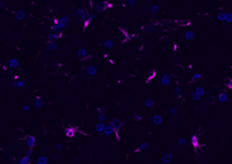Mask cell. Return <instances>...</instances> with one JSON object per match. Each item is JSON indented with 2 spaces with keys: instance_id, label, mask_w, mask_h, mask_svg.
Segmentation results:
<instances>
[{
  "instance_id": "cell-37",
  "label": "cell",
  "mask_w": 232,
  "mask_h": 164,
  "mask_svg": "<svg viewBox=\"0 0 232 164\" xmlns=\"http://www.w3.org/2000/svg\"><path fill=\"white\" fill-rule=\"evenodd\" d=\"M169 115H171V117H176V115H178V109L171 107L170 110H169Z\"/></svg>"
},
{
  "instance_id": "cell-11",
  "label": "cell",
  "mask_w": 232,
  "mask_h": 164,
  "mask_svg": "<svg viewBox=\"0 0 232 164\" xmlns=\"http://www.w3.org/2000/svg\"><path fill=\"white\" fill-rule=\"evenodd\" d=\"M161 84H162V86H165V88H169V85L171 84V76L169 74V73H165L162 76V78H161Z\"/></svg>"
},
{
  "instance_id": "cell-14",
  "label": "cell",
  "mask_w": 232,
  "mask_h": 164,
  "mask_svg": "<svg viewBox=\"0 0 232 164\" xmlns=\"http://www.w3.org/2000/svg\"><path fill=\"white\" fill-rule=\"evenodd\" d=\"M93 20H94V13L93 12H89V15L86 16V19L82 21V25H84V28H88L90 25V23H92Z\"/></svg>"
},
{
  "instance_id": "cell-21",
  "label": "cell",
  "mask_w": 232,
  "mask_h": 164,
  "mask_svg": "<svg viewBox=\"0 0 232 164\" xmlns=\"http://www.w3.org/2000/svg\"><path fill=\"white\" fill-rule=\"evenodd\" d=\"M153 123H154V124H162L163 115L162 114H154L153 115Z\"/></svg>"
},
{
  "instance_id": "cell-9",
  "label": "cell",
  "mask_w": 232,
  "mask_h": 164,
  "mask_svg": "<svg viewBox=\"0 0 232 164\" xmlns=\"http://www.w3.org/2000/svg\"><path fill=\"white\" fill-rule=\"evenodd\" d=\"M61 37H62V31H60V32L50 31L48 33V41H56V40H58V38H61Z\"/></svg>"
},
{
  "instance_id": "cell-7",
  "label": "cell",
  "mask_w": 232,
  "mask_h": 164,
  "mask_svg": "<svg viewBox=\"0 0 232 164\" xmlns=\"http://www.w3.org/2000/svg\"><path fill=\"white\" fill-rule=\"evenodd\" d=\"M24 142H25V146H27V148H35V146H36V136L35 135H27L25 136V139H24Z\"/></svg>"
},
{
  "instance_id": "cell-17",
  "label": "cell",
  "mask_w": 232,
  "mask_h": 164,
  "mask_svg": "<svg viewBox=\"0 0 232 164\" xmlns=\"http://www.w3.org/2000/svg\"><path fill=\"white\" fill-rule=\"evenodd\" d=\"M217 101L221 103H224L228 101V94H227V92H224V90H221L220 93H219V96H217Z\"/></svg>"
},
{
  "instance_id": "cell-39",
  "label": "cell",
  "mask_w": 232,
  "mask_h": 164,
  "mask_svg": "<svg viewBox=\"0 0 232 164\" xmlns=\"http://www.w3.org/2000/svg\"><path fill=\"white\" fill-rule=\"evenodd\" d=\"M178 144L179 146H186L187 144V139H186V138H180V139L178 140Z\"/></svg>"
},
{
  "instance_id": "cell-23",
  "label": "cell",
  "mask_w": 232,
  "mask_h": 164,
  "mask_svg": "<svg viewBox=\"0 0 232 164\" xmlns=\"http://www.w3.org/2000/svg\"><path fill=\"white\" fill-rule=\"evenodd\" d=\"M102 134H105V136H110V135H113L114 134V128L112 127V124L110 123H108L106 126H105V130H104V132Z\"/></svg>"
},
{
  "instance_id": "cell-8",
  "label": "cell",
  "mask_w": 232,
  "mask_h": 164,
  "mask_svg": "<svg viewBox=\"0 0 232 164\" xmlns=\"http://www.w3.org/2000/svg\"><path fill=\"white\" fill-rule=\"evenodd\" d=\"M77 57L80 58V60H90V58H92V56H90V54H88V50H86L85 48H78Z\"/></svg>"
},
{
  "instance_id": "cell-4",
  "label": "cell",
  "mask_w": 232,
  "mask_h": 164,
  "mask_svg": "<svg viewBox=\"0 0 232 164\" xmlns=\"http://www.w3.org/2000/svg\"><path fill=\"white\" fill-rule=\"evenodd\" d=\"M32 151H33L32 148H28V150H27V153H25L23 157H20L19 160H17V163H19V164H31V160H32Z\"/></svg>"
},
{
  "instance_id": "cell-34",
  "label": "cell",
  "mask_w": 232,
  "mask_h": 164,
  "mask_svg": "<svg viewBox=\"0 0 232 164\" xmlns=\"http://www.w3.org/2000/svg\"><path fill=\"white\" fill-rule=\"evenodd\" d=\"M202 78H203L202 73H195V74H192V77H191V80H192L194 82H196V81H200Z\"/></svg>"
},
{
  "instance_id": "cell-29",
  "label": "cell",
  "mask_w": 232,
  "mask_h": 164,
  "mask_svg": "<svg viewBox=\"0 0 232 164\" xmlns=\"http://www.w3.org/2000/svg\"><path fill=\"white\" fill-rule=\"evenodd\" d=\"M102 45H104L105 48L110 49V48H113V46H114V41H113V40H110V38H108V40H105V41L102 42Z\"/></svg>"
},
{
  "instance_id": "cell-35",
  "label": "cell",
  "mask_w": 232,
  "mask_h": 164,
  "mask_svg": "<svg viewBox=\"0 0 232 164\" xmlns=\"http://www.w3.org/2000/svg\"><path fill=\"white\" fill-rule=\"evenodd\" d=\"M174 93L176 97H182L183 96V89L180 88V86H176V88L174 89Z\"/></svg>"
},
{
  "instance_id": "cell-19",
  "label": "cell",
  "mask_w": 232,
  "mask_h": 164,
  "mask_svg": "<svg viewBox=\"0 0 232 164\" xmlns=\"http://www.w3.org/2000/svg\"><path fill=\"white\" fill-rule=\"evenodd\" d=\"M120 31H121V33L124 34V37H125V38H124V40H122V41H121V42L129 41L130 38H133V37H134V34H130L128 31H126V29H124V28H120Z\"/></svg>"
},
{
  "instance_id": "cell-38",
  "label": "cell",
  "mask_w": 232,
  "mask_h": 164,
  "mask_svg": "<svg viewBox=\"0 0 232 164\" xmlns=\"http://www.w3.org/2000/svg\"><path fill=\"white\" fill-rule=\"evenodd\" d=\"M150 11H151V13H158V12H159V7H158V5H151Z\"/></svg>"
},
{
  "instance_id": "cell-1",
  "label": "cell",
  "mask_w": 232,
  "mask_h": 164,
  "mask_svg": "<svg viewBox=\"0 0 232 164\" xmlns=\"http://www.w3.org/2000/svg\"><path fill=\"white\" fill-rule=\"evenodd\" d=\"M113 7H114V3H113V1H110V0L100 1V3H97V4H94V5H92V8L94 9V11H97V12H106V11H109V9H112Z\"/></svg>"
},
{
  "instance_id": "cell-48",
  "label": "cell",
  "mask_w": 232,
  "mask_h": 164,
  "mask_svg": "<svg viewBox=\"0 0 232 164\" xmlns=\"http://www.w3.org/2000/svg\"><path fill=\"white\" fill-rule=\"evenodd\" d=\"M121 1H128V0H121Z\"/></svg>"
},
{
  "instance_id": "cell-27",
  "label": "cell",
  "mask_w": 232,
  "mask_h": 164,
  "mask_svg": "<svg viewBox=\"0 0 232 164\" xmlns=\"http://www.w3.org/2000/svg\"><path fill=\"white\" fill-rule=\"evenodd\" d=\"M145 106L149 107V109H154L155 106V101L153 98H147L146 101H145Z\"/></svg>"
},
{
  "instance_id": "cell-30",
  "label": "cell",
  "mask_w": 232,
  "mask_h": 164,
  "mask_svg": "<svg viewBox=\"0 0 232 164\" xmlns=\"http://www.w3.org/2000/svg\"><path fill=\"white\" fill-rule=\"evenodd\" d=\"M225 15H227V12L221 11V12H219V13L216 15V19L219 20V21H221V23H224V21H225Z\"/></svg>"
},
{
  "instance_id": "cell-31",
  "label": "cell",
  "mask_w": 232,
  "mask_h": 164,
  "mask_svg": "<svg viewBox=\"0 0 232 164\" xmlns=\"http://www.w3.org/2000/svg\"><path fill=\"white\" fill-rule=\"evenodd\" d=\"M224 85H225V88L228 89V90H232V78H229V77H225Z\"/></svg>"
},
{
  "instance_id": "cell-44",
  "label": "cell",
  "mask_w": 232,
  "mask_h": 164,
  "mask_svg": "<svg viewBox=\"0 0 232 164\" xmlns=\"http://www.w3.org/2000/svg\"><path fill=\"white\" fill-rule=\"evenodd\" d=\"M135 1H137V0H128L126 3H128L129 5H134V4H135Z\"/></svg>"
},
{
  "instance_id": "cell-36",
  "label": "cell",
  "mask_w": 232,
  "mask_h": 164,
  "mask_svg": "<svg viewBox=\"0 0 232 164\" xmlns=\"http://www.w3.org/2000/svg\"><path fill=\"white\" fill-rule=\"evenodd\" d=\"M224 23H225V24H231V23H232V12H227Z\"/></svg>"
},
{
  "instance_id": "cell-15",
  "label": "cell",
  "mask_w": 232,
  "mask_h": 164,
  "mask_svg": "<svg viewBox=\"0 0 232 164\" xmlns=\"http://www.w3.org/2000/svg\"><path fill=\"white\" fill-rule=\"evenodd\" d=\"M13 15H15V17H16V20H17V21H21V20L27 16V12L23 11V9H17V11L13 12Z\"/></svg>"
},
{
  "instance_id": "cell-42",
  "label": "cell",
  "mask_w": 232,
  "mask_h": 164,
  "mask_svg": "<svg viewBox=\"0 0 232 164\" xmlns=\"http://www.w3.org/2000/svg\"><path fill=\"white\" fill-rule=\"evenodd\" d=\"M134 118H135V121H138V122H141V121H142V117H141V114H139V113H137V114L134 115Z\"/></svg>"
},
{
  "instance_id": "cell-45",
  "label": "cell",
  "mask_w": 232,
  "mask_h": 164,
  "mask_svg": "<svg viewBox=\"0 0 232 164\" xmlns=\"http://www.w3.org/2000/svg\"><path fill=\"white\" fill-rule=\"evenodd\" d=\"M23 110L24 111H28V110H29V106H28V105H23Z\"/></svg>"
},
{
  "instance_id": "cell-10",
  "label": "cell",
  "mask_w": 232,
  "mask_h": 164,
  "mask_svg": "<svg viewBox=\"0 0 232 164\" xmlns=\"http://www.w3.org/2000/svg\"><path fill=\"white\" fill-rule=\"evenodd\" d=\"M77 132V127L76 126H68L65 127V136L66 138H73Z\"/></svg>"
},
{
  "instance_id": "cell-13",
  "label": "cell",
  "mask_w": 232,
  "mask_h": 164,
  "mask_svg": "<svg viewBox=\"0 0 232 164\" xmlns=\"http://www.w3.org/2000/svg\"><path fill=\"white\" fill-rule=\"evenodd\" d=\"M7 65H8V68L9 69H17L20 66V62H19L17 58H9L8 62H7Z\"/></svg>"
},
{
  "instance_id": "cell-24",
  "label": "cell",
  "mask_w": 232,
  "mask_h": 164,
  "mask_svg": "<svg viewBox=\"0 0 232 164\" xmlns=\"http://www.w3.org/2000/svg\"><path fill=\"white\" fill-rule=\"evenodd\" d=\"M149 147H150V144H149L147 142H145V143H142V144H139L137 148H134L133 151H134V152H139V151H143V150L149 148Z\"/></svg>"
},
{
  "instance_id": "cell-28",
  "label": "cell",
  "mask_w": 232,
  "mask_h": 164,
  "mask_svg": "<svg viewBox=\"0 0 232 164\" xmlns=\"http://www.w3.org/2000/svg\"><path fill=\"white\" fill-rule=\"evenodd\" d=\"M105 126H106V123L105 122H98L96 124V131H98V132H104V130H105Z\"/></svg>"
},
{
  "instance_id": "cell-18",
  "label": "cell",
  "mask_w": 232,
  "mask_h": 164,
  "mask_svg": "<svg viewBox=\"0 0 232 164\" xmlns=\"http://www.w3.org/2000/svg\"><path fill=\"white\" fill-rule=\"evenodd\" d=\"M46 48H48L49 52H56L58 48V44L56 41H48L46 42Z\"/></svg>"
},
{
  "instance_id": "cell-12",
  "label": "cell",
  "mask_w": 232,
  "mask_h": 164,
  "mask_svg": "<svg viewBox=\"0 0 232 164\" xmlns=\"http://www.w3.org/2000/svg\"><path fill=\"white\" fill-rule=\"evenodd\" d=\"M173 159H174V155L170 152H166V153H163L162 155V159H161V161H162L163 164H169L173 161Z\"/></svg>"
},
{
  "instance_id": "cell-6",
  "label": "cell",
  "mask_w": 232,
  "mask_h": 164,
  "mask_svg": "<svg viewBox=\"0 0 232 164\" xmlns=\"http://www.w3.org/2000/svg\"><path fill=\"white\" fill-rule=\"evenodd\" d=\"M190 144H191V147L195 151H198V150L200 148V139H199V136H198L196 134L191 135V138H190Z\"/></svg>"
},
{
  "instance_id": "cell-32",
  "label": "cell",
  "mask_w": 232,
  "mask_h": 164,
  "mask_svg": "<svg viewBox=\"0 0 232 164\" xmlns=\"http://www.w3.org/2000/svg\"><path fill=\"white\" fill-rule=\"evenodd\" d=\"M49 163V159L46 156H39L37 157V164H48Z\"/></svg>"
},
{
  "instance_id": "cell-43",
  "label": "cell",
  "mask_w": 232,
  "mask_h": 164,
  "mask_svg": "<svg viewBox=\"0 0 232 164\" xmlns=\"http://www.w3.org/2000/svg\"><path fill=\"white\" fill-rule=\"evenodd\" d=\"M62 147H64V144H62V143H57V144H56V150H57V151H61Z\"/></svg>"
},
{
  "instance_id": "cell-33",
  "label": "cell",
  "mask_w": 232,
  "mask_h": 164,
  "mask_svg": "<svg viewBox=\"0 0 232 164\" xmlns=\"http://www.w3.org/2000/svg\"><path fill=\"white\" fill-rule=\"evenodd\" d=\"M175 24H178V25H184V27H188V25H191V21H187V20H175Z\"/></svg>"
},
{
  "instance_id": "cell-22",
  "label": "cell",
  "mask_w": 232,
  "mask_h": 164,
  "mask_svg": "<svg viewBox=\"0 0 232 164\" xmlns=\"http://www.w3.org/2000/svg\"><path fill=\"white\" fill-rule=\"evenodd\" d=\"M97 118H98V122H105L106 121V115H105V113L102 111L101 107L97 109Z\"/></svg>"
},
{
  "instance_id": "cell-2",
  "label": "cell",
  "mask_w": 232,
  "mask_h": 164,
  "mask_svg": "<svg viewBox=\"0 0 232 164\" xmlns=\"http://www.w3.org/2000/svg\"><path fill=\"white\" fill-rule=\"evenodd\" d=\"M110 124H112V127L114 128V135L117 136V140L120 142L121 140V138H120V130L122 128V121L118 118H113L112 121H110Z\"/></svg>"
},
{
  "instance_id": "cell-26",
  "label": "cell",
  "mask_w": 232,
  "mask_h": 164,
  "mask_svg": "<svg viewBox=\"0 0 232 164\" xmlns=\"http://www.w3.org/2000/svg\"><path fill=\"white\" fill-rule=\"evenodd\" d=\"M33 106H35L36 109H41V106H43V98L40 96H36V101H35V103H33Z\"/></svg>"
},
{
  "instance_id": "cell-20",
  "label": "cell",
  "mask_w": 232,
  "mask_h": 164,
  "mask_svg": "<svg viewBox=\"0 0 232 164\" xmlns=\"http://www.w3.org/2000/svg\"><path fill=\"white\" fill-rule=\"evenodd\" d=\"M85 70H86V73H88V76H89V77L97 76V68L94 65H89L88 68L85 69Z\"/></svg>"
},
{
  "instance_id": "cell-16",
  "label": "cell",
  "mask_w": 232,
  "mask_h": 164,
  "mask_svg": "<svg viewBox=\"0 0 232 164\" xmlns=\"http://www.w3.org/2000/svg\"><path fill=\"white\" fill-rule=\"evenodd\" d=\"M12 86L13 88H19V89H23L25 88V81L19 78V80H12Z\"/></svg>"
},
{
  "instance_id": "cell-46",
  "label": "cell",
  "mask_w": 232,
  "mask_h": 164,
  "mask_svg": "<svg viewBox=\"0 0 232 164\" xmlns=\"http://www.w3.org/2000/svg\"><path fill=\"white\" fill-rule=\"evenodd\" d=\"M19 78H20V77L17 76V74H15V76H13V80H19Z\"/></svg>"
},
{
  "instance_id": "cell-40",
  "label": "cell",
  "mask_w": 232,
  "mask_h": 164,
  "mask_svg": "<svg viewBox=\"0 0 232 164\" xmlns=\"http://www.w3.org/2000/svg\"><path fill=\"white\" fill-rule=\"evenodd\" d=\"M155 74H157V72H155V70H153V72H151V74H150V76L147 77L146 82H150V81H151V80H153V78H154V77H155Z\"/></svg>"
},
{
  "instance_id": "cell-5",
  "label": "cell",
  "mask_w": 232,
  "mask_h": 164,
  "mask_svg": "<svg viewBox=\"0 0 232 164\" xmlns=\"http://www.w3.org/2000/svg\"><path fill=\"white\" fill-rule=\"evenodd\" d=\"M88 15H89L88 9H85V8H78L77 11H76V13H74V17H76V19H78L82 23V21L86 19V16H88Z\"/></svg>"
},
{
  "instance_id": "cell-25",
  "label": "cell",
  "mask_w": 232,
  "mask_h": 164,
  "mask_svg": "<svg viewBox=\"0 0 232 164\" xmlns=\"http://www.w3.org/2000/svg\"><path fill=\"white\" fill-rule=\"evenodd\" d=\"M183 37H184L186 41H192L194 40V32L192 31H186L184 34H183Z\"/></svg>"
},
{
  "instance_id": "cell-3",
  "label": "cell",
  "mask_w": 232,
  "mask_h": 164,
  "mask_svg": "<svg viewBox=\"0 0 232 164\" xmlns=\"http://www.w3.org/2000/svg\"><path fill=\"white\" fill-rule=\"evenodd\" d=\"M206 94V90L203 86H196L195 88V90L192 92V99L194 101H196V102H199L202 99V97Z\"/></svg>"
},
{
  "instance_id": "cell-41",
  "label": "cell",
  "mask_w": 232,
  "mask_h": 164,
  "mask_svg": "<svg viewBox=\"0 0 232 164\" xmlns=\"http://www.w3.org/2000/svg\"><path fill=\"white\" fill-rule=\"evenodd\" d=\"M153 29H154V27H153V25H149V27L143 28V31H145V32H153Z\"/></svg>"
},
{
  "instance_id": "cell-47",
  "label": "cell",
  "mask_w": 232,
  "mask_h": 164,
  "mask_svg": "<svg viewBox=\"0 0 232 164\" xmlns=\"http://www.w3.org/2000/svg\"><path fill=\"white\" fill-rule=\"evenodd\" d=\"M58 159V155H53V160H57Z\"/></svg>"
}]
</instances>
